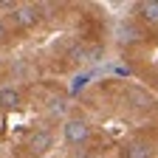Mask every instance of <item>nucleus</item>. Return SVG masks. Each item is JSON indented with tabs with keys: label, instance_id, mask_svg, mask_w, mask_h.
Returning a JSON list of instances; mask_svg holds the SVG:
<instances>
[{
	"label": "nucleus",
	"instance_id": "obj_1",
	"mask_svg": "<svg viewBox=\"0 0 158 158\" xmlns=\"http://www.w3.org/2000/svg\"><path fill=\"white\" fill-rule=\"evenodd\" d=\"M62 133H65V141H68V144H82V141H88L90 127H88L85 118H68Z\"/></svg>",
	"mask_w": 158,
	"mask_h": 158
},
{
	"label": "nucleus",
	"instance_id": "obj_2",
	"mask_svg": "<svg viewBox=\"0 0 158 158\" xmlns=\"http://www.w3.org/2000/svg\"><path fill=\"white\" fill-rule=\"evenodd\" d=\"M11 20H14V26H20V28H31V26H37V20H40V9L37 6H14Z\"/></svg>",
	"mask_w": 158,
	"mask_h": 158
},
{
	"label": "nucleus",
	"instance_id": "obj_3",
	"mask_svg": "<svg viewBox=\"0 0 158 158\" xmlns=\"http://www.w3.org/2000/svg\"><path fill=\"white\" fill-rule=\"evenodd\" d=\"M51 144H54V135H51L48 130H40V133L31 135L28 150H31V152H45V150H51Z\"/></svg>",
	"mask_w": 158,
	"mask_h": 158
},
{
	"label": "nucleus",
	"instance_id": "obj_4",
	"mask_svg": "<svg viewBox=\"0 0 158 158\" xmlns=\"http://www.w3.org/2000/svg\"><path fill=\"white\" fill-rule=\"evenodd\" d=\"M68 59L71 62H90V48L82 43H71L68 45Z\"/></svg>",
	"mask_w": 158,
	"mask_h": 158
},
{
	"label": "nucleus",
	"instance_id": "obj_5",
	"mask_svg": "<svg viewBox=\"0 0 158 158\" xmlns=\"http://www.w3.org/2000/svg\"><path fill=\"white\" fill-rule=\"evenodd\" d=\"M0 107H3V110L20 107V93L14 88H0Z\"/></svg>",
	"mask_w": 158,
	"mask_h": 158
},
{
	"label": "nucleus",
	"instance_id": "obj_6",
	"mask_svg": "<svg viewBox=\"0 0 158 158\" xmlns=\"http://www.w3.org/2000/svg\"><path fill=\"white\" fill-rule=\"evenodd\" d=\"M138 11H141V17L150 26H158V0H144V3H138Z\"/></svg>",
	"mask_w": 158,
	"mask_h": 158
},
{
	"label": "nucleus",
	"instance_id": "obj_7",
	"mask_svg": "<svg viewBox=\"0 0 158 158\" xmlns=\"http://www.w3.org/2000/svg\"><path fill=\"white\" fill-rule=\"evenodd\" d=\"M122 158H150V144H141V141L127 144L122 150Z\"/></svg>",
	"mask_w": 158,
	"mask_h": 158
},
{
	"label": "nucleus",
	"instance_id": "obj_8",
	"mask_svg": "<svg viewBox=\"0 0 158 158\" xmlns=\"http://www.w3.org/2000/svg\"><path fill=\"white\" fill-rule=\"evenodd\" d=\"M138 37H141V31H138L133 23H127V20L118 23V40H138Z\"/></svg>",
	"mask_w": 158,
	"mask_h": 158
},
{
	"label": "nucleus",
	"instance_id": "obj_9",
	"mask_svg": "<svg viewBox=\"0 0 158 158\" xmlns=\"http://www.w3.org/2000/svg\"><path fill=\"white\" fill-rule=\"evenodd\" d=\"M65 107H68V105H65V99H51V105H48V110H51L54 116H62Z\"/></svg>",
	"mask_w": 158,
	"mask_h": 158
},
{
	"label": "nucleus",
	"instance_id": "obj_10",
	"mask_svg": "<svg viewBox=\"0 0 158 158\" xmlns=\"http://www.w3.org/2000/svg\"><path fill=\"white\" fill-rule=\"evenodd\" d=\"M88 79H90V73H79L76 79H73V88H71V93H79L85 85H88Z\"/></svg>",
	"mask_w": 158,
	"mask_h": 158
},
{
	"label": "nucleus",
	"instance_id": "obj_11",
	"mask_svg": "<svg viewBox=\"0 0 158 158\" xmlns=\"http://www.w3.org/2000/svg\"><path fill=\"white\" fill-rule=\"evenodd\" d=\"M0 40H6V26H3V20H0Z\"/></svg>",
	"mask_w": 158,
	"mask_h": 158
}]
</instances>
